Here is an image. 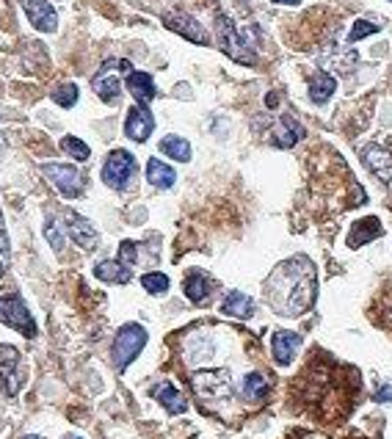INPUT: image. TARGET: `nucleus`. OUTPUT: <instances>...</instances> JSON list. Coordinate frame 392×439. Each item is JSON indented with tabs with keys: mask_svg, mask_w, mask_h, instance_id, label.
<instances>
[{
	"mask_svg": "<svg viewBox=\"0 0 392 439\" xmlns=\"http://www.w3.org/2000/svg\"><path fill=\"white\" fill-rule=\"evenodd\" d=\"M266 298L279 315L298 318L310 313L318 298V271L307 254L279 263L266 279Z\"/></svg>",
	"mask_w": 392,
	"mask_h": 439,
	"instance_id": "nucleus-1",
	"label": "nucleus"
},
{
	"mask_svg": "<svg viewBox=\"0 0 392 439\" xmlns=\"http://www.w3.org/2000/svg\"><path fill=\"white\" fill-rule=\"evenodd\" d=\"M254 28H238L235 22L229 20L227 14L216 17V36H218V47L227 53L232 61L238 64H251L257 61V39H254Z\"/></svg>",
	"mask_w": 392,
	"mask_h": 439,
	"instance_id": "nucleus-2",
	"label": "nucleus"
},
{
	"mask_svg": "<svg viewBox=\"0 0 392 439\" xmlns=\"http://www.w3.org/2000/svg\"><path fill=\"white\" fill-rule=\"evenodd\" d=\"M191 387L199 400L205 403H227L232 398V376L229 370L218 368V370H196L191 376Z\"/></svg>",
	"mask_w": 392,
	"mask_h": 439,
	"instance_id": "nucleus-3",
	"label": "nucleus"
},
{
	"mask_svg": "<svg viewBox=\"0 0 392 439\" xmlns=\"http://www.w3.org/2000/svg\"><path fill=\"white\" fill-rule=\"evenodd\" d=\"M146 345V329L141 323H124L122 329L114 337V345H111V359H114V368L124 370L136 356L144 351Z\"/></svg>",
	"mask_w": 392,
	"mask_h": 439,
	"instance_id": "nucleus-4",
	"label": "nucleus"
},
{
	"mask_svg": "<svg viewBox=\"0 0 392 439\" xmlns=\"http://www.w3.org/2000/svg\"><path fill=\"white\" fill-rule=\"evenodd\" d=\"M119 72H133V64L127 59H108L100 66V72L91 78V89L97 91V97L108 105L119 103V94H122V81H119Z\"/></svg>",
	"mask_w": 392,
	"mask_h": 439,
	"instance_id": "nucleus-5",
	"label": "nucleus"
},
{
	"mask_svg": "<svg viewBox=\"0 0 392 439\" xmlns=\"http://www.w3.org/2000/svg\"><path fill=\"white\" fill-rule=\"evenodd\" d=\"M136 158L124 149H114L108 158H105V166H103V183L108 188L114 191H124L130 186V180L136 177Z\"/></svg>",
	"mask_w": 392,
	"mask_h": 439,
	"instance_id": "nucleus-6",
	"label": "nucleus"
},
{
	"mask_svg": "<svg viewBox=\"0 0 392 439\" xmlns=\"http://www.w3.org/2000/svg\"><path fill=\"white\" fill-rule=\"evenodd\" d=\"M0 323L17 329L25 337H36V321L28 313V307L22 304L20 296H6L0 298Z\"/></svg>",
	"mask_w": 392,
	"mask_h": 439,
	"instance_id": "nucleus-7",
	"label": "nucleus"
},
{
	"mask_svg": "<svg viewBox=\"0 0 392 439\" xmlns=\"http://www.w3.org/2000/svg\"><path fill=\"white\" fill-rule=\"evenodd\" d=\"M44 177L56 186V191L66 199H78L83 191V174L78 166H66V163H44L41 166Z\"/></svg>",
	"mask_w": 392,
	"mask_h": 439,
	"instance_id": "nucleus-8",
	"label": "nucleus"
},
{
	"mask_svg": "<svg viewBox=\"0 0 392 439\" xmlns=\"http://www.w3.org/2000/svg\"><path fill=\"white\" fill-rule=\"evenodd\" d=\"M22 387L20 351L14 345H0V393L14 398Z\"/></svg>",
	"mask_w": 392,
	"mask_h": 439,
	"instance_id": "nucleus-9",
	"label": "nucleus"
},
{
	"mask_svg": "<svg viewBox=\"0 0 392 439\" xmlns=\"http://www.w3.org/2000/svg\"><path fill=\"white\" fill-rule=\"evenodd\" d=\"M152 130H155V116L149 113V108L146 105H133L127 111V119H124V136L130 141L144 144L146 138L152 136Z\"/></svg>",
	"mask_w": 392,
	"mask_h": 439,
	"instance_id": "nucleus-10",
	"label": "nucleus"
},
{
	"mask_svg": "<svg viewBox=\"0 0 392 439\" xmlns=\"http://www.w3.org/2000/svg\"><path fill=\"white\" fill-rule=\"evenodd\" d=\"M164 25L169 31H174V34H180V36H186L188 42L194 44H210V36H207V31L199 25V22L194 20L191 14H183V11H171V14H166L164 17Z\"/></svg>",
	"mask_w": 392,
	"mask_h": 439,
	"instance_id": "nucleus-11",
	"label": "nucleus"
},
{
	"mask_svg": "<svg viewBox=\"0 0 392 439\" xmlns=\"http://www.w3.org/2000/svg\"><path fill=\"white\" fill-rule=\"evenodd\" d=\"M22 9H25L31 25L41 34H53L59 28V14L47 0H22Z\"/></svg>",
	"mask_w": 392,
	"mask_h": 439,
	"instance_id": "nucleus-12",
	"label": "nucleus"
},
{
	"mask_svg": "<svg viewBox=\"0 0 392 439\" xmlns=\"http://www.w3.org/2000/svg\"><path fill=\"white\" fill-rule=\"evenodd\" d=\"M362 161H365V166L371 168L381 183H390L392 180V152L390 149H384V146H378V144H368L362 149Z\"/></svg>",
	"mask_w": 392,
	"mask_h": 439,
	"instance_id": "nucleus-13",
	"label": "nucleus"
},
{
	"mask_svg": "<svg viewBox=\"0 0 392 439\" xmlns=\"http://www.w3.org/2000/svg\"><path fill=\"white\" fill-rule=\"evenodd\" d=\"M301 138H304V127L298 125L293 116H282L268 133V141L273 146H279V149H290V146L298 144Z\"/></svg>",
	"mask_w": 392,
	"mask_h": 439,
	"instance_id": "nucleus-14",
	"label": "nucleus"
},
{
	"mask_svg": "<svg viewBox=\"0 0 392 439\" xmlns=\"http://www.w3.org/2000/svg\"><path fill=\"white\" fill-rule=\"evenodd\" d=\"M66 232H69V238L86 251H94L97 249V243H100V235H97V230L89 224V218L75 216V213L66 216Z\"/></svg>",
	"mask_w": 392,
	"mask_h": 439,
	"instance_id": "nucleus-15",
	"label": "nucleus"
},
{
	"mask_svg": "<svg viewBox=\"0 0 392 439\" xmlns=\"http://www.w3.org/2000/svg\"><path fill=\"white\" fill-rule=\"evenodd\" d=\"M298 348H301V337L296 332H273V337H271V351H273L276 365H290Z\"/></svg>",
	"mask_w": 392,
	"mask_h": 439,
	"instance_id": "nucleus-16",
	"label": "nucleus"
},
{
	"mask_svg": "<svg viewBox=\"0 0 392 439\" xmlns=\"http://www.w3.org/2000/svg\"><path fill=\"white\" fill-rule=\"evenodd\" d=\"M152 398L164 406L169 415H183L188 409V400L183 398V393L171 384V381H161V384H155L152 387Z\"/></svg>",
	"mask_w": 392,
	"mask_h": 439,
	"instance_id": "nucleus-17",
	"label": "nucleus"
},
{
	"mask_svg": "<svg viewBox=\"0 0 392 439\" xmlns=\"http://www.w3.org/2000/svg\"><path fill=\"white\" fill-rule=\"evenodd\" d=\"M127 91L136 97V103L139 105H149L152 100H155V81H152V75H146V72H127Z\"/></svg>",
	"mask_w": 392,
	"mask_h": 439,
	"instance_id": "nucleus-18",
	"label": "nucleus"
},
{
	"mask_svg": "<svg viewBox=\"0 0 392 439\" xmlns=\"http://www.w3.org/2000/svg\"><path fill=\"white\" fill-rule=\"evenodd\" d=\"M94 276L103 282H111V285H127L133 279V268L124 266L122 260H103L94 266Z\"/></svg>",
	"mask_w": 392,
	"mask_h": 439,
	"instance_id": "nucleus-19",
	"label": "nucleus"
},
{
	"mask_svg": "<svg viewBox=\"0 0 392 439\" xmlns=\"http://www.w3.org/2000/svg\"><path fill=\"white\" fill-rule=\"evenodd\" d=\"M221 313L229 315V318H238V321H248L254 315V301L248 298L246 293L232 291L227 293V298L221 301Z\"/></svg>",
	"mask_w": 392,
	"mask_h": 439,
	"instance_id": "nucleus-20",
	"label": "nucleus"
},
{
	"mask_svg": "<svg viewBox=\"0 0 392 439\" xmlns=\"http://www.w3.org/2000/svg\"><path fill=\"white\" fill-rule=\"evenodd\" d=\"M183 291H186L188 301H194V304H205L207 296H210V276L202 271H191L186 276V282H183Z\"/></svg>",
	"mask_w": 392,
	"mask_h": 439,
	"instance_id": "nucleus-21",
	"label": "nucleus"
},
{
	"mask_svg": "<svg viewBox=\"0 0 392 439\" xmlns=\"http://www.w3.org/2000/svg\"><path fill=\"white\" fill-rule=\"evenodd\" d=\"M146 180H149L155 188H171L174 180H177V174H174V168L171 166H166L164 161L149 158V161H146Z\"/></svg>",
	"mask_w": 392,
	"mask_h": 439,
	"instance_id": "nucleus-22",
	"label": "nucleus"
},
{
	"mask_svg": "<svg viewBox=\"0 0 392 439\" xmlns=\"http://www.w3.org/2000/svg\"><path fill=\"white\" fill-rule=\"evenodd\" d=\"M381 235V224H378V218H362V221H356L353 224L351 235H348V246L356 249V246H362V243H368L373 238H378Z\"/></svg>",
	"mask_w": 392,
	"mask_h": 439,
	"instance_id": "nucleus-23",
	"label": "nucleus"
},
{
	"mask_svg": "<svg viewBox=\"0 0 392 439\" xmlns=\"http://www.w3.org/2000/svg\"><path fill=\"white\" fill-rule=\"evenodd\" d=\"M334 89H337L334 75H329V72H318V75H312L310 78V100L318 105H323L331 94H334Z\"/></svg>",
	"mask_w": 392,
	"mask_h": 439,
	"instance_id": "nucleus-24",
	"label": "nucleus"
},
{
	"mask_svg": "<svg viewBox=\"0 0 392 439\" xmlns=\"http://www.w3.org/2000/svg\"><path fill=\"white\" fill-rule=\"evenodd\" d=\"M161 152L169 155L171 161H180V163H188L191 161V144L180 136H166L161 141Z\"/></svg>",
	"mask_w": 392,
	"mask_h": 439,
	"instance_id": "nucleus-25",
	"label": "nucleus"
},
{
	"mask_svg": "<svg viewBox=\"0 0 392 439\" xmlns=\"http://www.w3.org/2000/svg\"><path fill=\"white\" fill-rule=\"evenodd\" d=\"M241 393H243V398H248V400H263V398L268 395V381H266L263 373H248V376L243 378Z\"/></svg>",
	"mask_w": 392,
	"mask_h": 439,
	"instance_id": "nucleus-26",
	"label": "nucleus"
},
{
	"mask_svg": "<svg viewBox=\"0 0 392 439\" xmlns=\"http://www.w3.org/2000/svg\"><path fill=\"white\" fill-rule=\"evenodd\" d=\"M61 149L66 155H72V161H89V155H91L89 144H83L81 138H75V136H64Z\"/></svg>",
	"mask_w": 392,
	"mask_h": 439,
	"instance_id": "nucleus-27",
	"label": "nucleus"
},
{
	"mask_svg": "<svg viewBox=\"0 0 392 439\" xmlns=\"http://www.w3.org/2000/svg\"><path fill=\"white\" fill-rule=\"evenodd\" d=\"M141 285H144V291L146 293H152V296H161V293H166L169 291V276L166 273H161V271H152V273H144L141 276Z\"/></svg>",
	"mask_w": 392,
	"mask_h": 439,
	"instance_id": "nucleus-28",
	"label": "nucleus"
},
{
	"mask_svg": "<svg viewBox=\"0 0 392 439\" xmlns=\"http://www.w3.org/2000/svg\"><path fill=\"white\" fill-rule=\"evenodd\" d=\"M53 103L61 105V108H72L78 103V86L75 84H61L53 91Z\"/></svg>",
	"mask_w": 392,
	"mask_h": 439,
	"instance_id": "nucleus-29",
	"label": "nucleus"
},
{
	"mask_svg": "<svg viewBox=\"0 0 392 439\" xmlns=\"http://www.w3.org/2000/svg\"><path fill=\"white\" fill-rule=\"evenodd\" d=\"M373 34H378V25L371 20H356L351 28V34H348V42H359V39H365V36H373Z\"/></svg>",
	"mask_w": 392,
	"mask_h": 439,
	"instance_id": "nucleus-30",
	"label": "nucleus"
},
{
	"mask_svg": "<svg viewBox=\"0 0 392 439\" xmlns=\"http://www.w3.org/2000/svg\"><path fill=\"white\" fill-rule=\"evenodd\" d=\"M136 257H139V246H136L133 241H122V246H119V260H122L124 266H130V268H133Z\"/></svg>",
	"mask_w": 392,
	"mask_h": 439,
	"instance_id": "nucleus-31",
	"label": "nucleus"
},
{
	"mask_svg": "<svg viewBox=\"0 0 392 439\" xmlns=\"http://www.w3.org/2000/svg\"><path fill=\"white\" fill-rule=\"evenodd\" d=\"M44 238L50 241V246L56 251H61L64 249V238L59 235V227L53 224V221H47V227H44Z\"/></svg>",
	"mask_w": 392,
	"mask_h": 439,
	"instance_id": "nucleus-32",
	"label": "nucleus"
},
{
	"mask_svg": "<svg viewBox=\"0 0 392 439\" xmlns=\"http://www.w3.org/2000/svg\"><path fill=\"white\" fill-rule=\"evenodd\" d=\"M376 400H378V403H384V400H392V384H381V387L376 390Z\"/></svg>",
	"mask_w": 392,
	"mask_h": 439,
	"instance_id": "nucleus-33",
	"label": "nucleus"
},
{
	"mask_svg": "<svg viewBox=\"0 0 392 439\" xmlns=\"http://www.w3.org/2000/svg\"><path fill=\"white\" fill-rule=\"evenodd\" d=\"M0 251L9 254V238H6V230H3V216H0Z\"/></svg>",
	"mask_w": 392,
	"mask_h": 439,
	"instance_id": "nucleus-34",
	"label": "nucleus"
},
{
	"mask_svg": "<svg viewBox=\"0 0 392 439\" xmlns=\"http://www.w3.org/2000/svg\"><path fill=\"white\" fill-rule=\"evenodd\" d=\"M271 3H282V6H298V0H271Z\"/></svg>",
	"mask_w": 392,
	"mask_h": 439,
	"instance_id": "nucleus-35",
	"label": "nucleus"
},
{
	"mask_svg": "<svg viewBox=\"0 0 392 439\" xmlns=\"http://www.w3.org/2000/svg\"><path fill=\"white\" fill-rule=\"evenodd\" d=\"M276 103H279V97H276V94H268V108H276Z\"/></svg>",
	"mask_w": 392,
	"mask_h": 439,
	"instance_id": "nucleus-36",
	"label": "nucleus"
},
{
	"mask_svg": "<svg viewBox=\"0 0 392 439\" xmlns=\"http://www.w3.org/2000/svg\"><path fill=\"white\" fill-rule=\"evenodd\" d=\"M0 276H3V263H0Z\"/></svg>",
	"mask_w": 392,
	"mask_h": 439,
	"instance_id": "nucleus-37",
	"label": "nucleus"
},
{
	"mask_svg": "<svg viewBox=\"0 0 392 439\" xmlns=\"http://www.w3.org/2000/svg\"><path fill=\"white\" fill-rule=\"evenodd\" d=\"M25 439H41V437H25Z\"/></svg>",
	"mask_w": 392,
	"mask_h": 439,
	"instance_id": "nucleus-38",
	"label": "nucleus"
},
{
	"mask_svg": "<svg viewBox=\"0 0 392 439\" xmlns=\"http://www.w3.org/2000/svg\"><path fill=\"white\" fill-rule=\"evenodd\" d=\"M66 439H81V437H66Z\"/></svg>",
	"mask_w": 392,
	"mask_h": 439,
	"instance_id": "nucleus-39",
	"label": "nucleus"
}]
</instances>
